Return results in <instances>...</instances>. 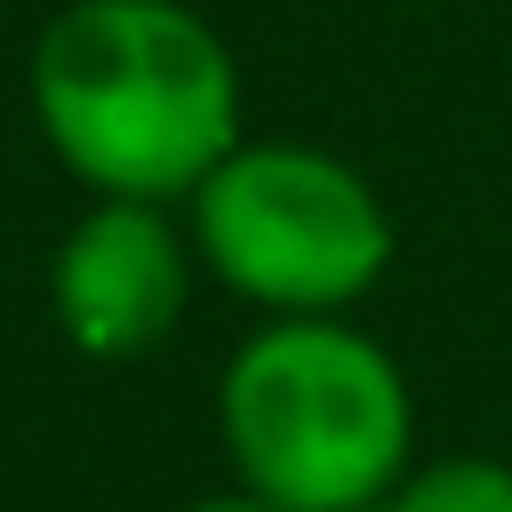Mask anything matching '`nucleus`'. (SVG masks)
I'll return each mask as SVG.
<instances>
[{
    "mask_svg": "<svg viewBox=\"0 0 512 512\" xmlns=\"http://www.w3.org/2000/svg\"><path fill=\"white\" fill-rule=\"evenodd\" d=\"M32 128L88 200L184 208L248 136L240 56L192 0H64L24 64Z\"/></svg>",
    "mask_w": 512,
    "mask_h": 512,
    "instance_id": "1",
    "label": "nucleus"
},
{
    "mask_svg": "<svg viewBox=\"0 0 512 512\" xmlns=\"http://www.w3.org/2000/svg\"><path fill=\"white\" fill-rule=\"evenodd\" d=\"M216 432L264 504L368 512L416 464V392L352 312L264 320L216 376Z\"/></svg>",
    "mask_w": 512,
    "mask_h": 512,
    "instance_id": "2",
    "label": "nucleus"
},
{
    "mask_svg": "<svg viewBox=\"0 0 512 512\" xmlns=\"http://www.w3.org/2000/svg\"><path fill=\"white\" fill-rule=\"evenodd\" d=\"M184 232L208 280H224L264 320L352 312L392 272L384 192L328 144L240 136L184 200Z\"/></svg>",
    "mask_w": 512,
    "mask_h": 512,
    "instance_id": "3",
    "label": "nucleus"
},
{
    "mask_svg": "<svg viewBox=\"0 0 512 512\" xmlns=\"http://www.w3.org/2000/svg\"><path fill=\"white\" fill-rule=\"evenodd\" d=\"M192 232L160 200H88L48 256V312L80 360H144L192 304Z\"/></svg>",
    "mask_w": 512,
    "mask_h": 512,
    "instance_id": "4",
    "label": "nucleus"
},
{
    "mask_svg": "<svg viewBox=\"0 0 512 512\" xmlns=\"http://www.w3.org/2000/svg\"><path fill=\"white\" fill-rule=\"evenodd\" d=\"M368 512H512V464L504 456H432V464H408Z\"/></svg>",
    "mask_w": 512,
    "mask_h": 512,
    "instance_id": "5",
    "label": "nucleus"
},
{
    "mask_svg": "<svg viewBox=\"0 0 512 512\" xmlns=\"http://www.w3.org/2000/svg\"><path fill=\"white\" fill-rule=\"evenodd\" d=\"M184 512H280V504H264L256 488H216V496H192Z\"/></svg>",
    "mask_w": 512,
    "mask_h": 512,
    "instance_id": "6",
    "label": "nucleus"
}]
</instances>
